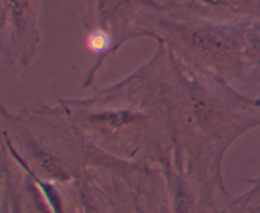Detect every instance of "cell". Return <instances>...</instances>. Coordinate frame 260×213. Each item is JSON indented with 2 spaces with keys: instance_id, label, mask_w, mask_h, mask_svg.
<instances>
[{
  "instance_id": "1",
  "label": "cell",
  "mask_w": 260,
  "mask_h": 213,
  "mask_svg": "<svg viewBox=\"0 0 260 213\" xmlns=\"http://www.w3.org/2000/svg\"><path fill=\"white\" fill-rule=\"evenodd\" d=\"M169 29H172L178 41L203 57L223 60L238 50V38L222 28L172 25Z\"/></svg>"
},
{
  "instance_id": "2",
  "label": "cell",
  "mask_w": 260,
  "mask_h": 213,
  "mask_svg": "<svg viewBox=\"0 0 260 213\" xmlns=\"http://www.w3.org/2000/svg\"><path fill=\"white\" fill-rule=\"evenodd\" d=\"M134 12V0H98V14L102 25H122Z\"/></svg>"
},
{
  "instance_id": "3",
  "label": "cell",
  "mask_w": 260,
  "mask_h": 213,
  "mask_svg": "<svg viewBox=\"0 0 260 213\" xmlns=\"http://www.w3.org/2000/svg\"><path fill=\"white\" fill-rule=\"evenodd\" d=\"M4 22L9 20L14 32L23 37L29 27L30 0H3Z\"/></svg>"
},
{
  "instance_id": "4",
  "label": "cell",
  "mask_w": 260,
  "mask_h": 213,
  "mask_svg": "<svg viewBox=\"0 0 260 213\" xmlns=\"http://www.w3.org/2000/svg\"><path fill=\"white\" fill-rule=\"evenodd\" d=\"M111 43V37H109L107 29H103V28H99V29L93 30L90 33L88 38V45L89 48L95 52H101V51H104Z\"/></svg>"
},
{
  "instance_id": "5",
  "label": "cell",
  "mask_w": 260,
  "mask_h": 213,
  "mask_svg": "<svg viewBox=\"0 0 260 213\" xmlns=\"http://www.w3.org/2000/svg\"><path fill=\"white\" fill-rule=\"evenodd\" d=\"M200 2L213 5H222V7L231 8L234 10L248 9V8L258 4V0H200Z\"/></svg>"
},
{
  "instance_id": "6",
  "label": "cell",
  "mask_w": 260,
  "mask_h": 213,
  "mask_svg": "<svg viewBox=\"0 0 260 213\" xmlns=\"http://www.w3.org/2000/svg\"><path fill=\"white\" fill-rule=\"evenodd\" d=\"M41 165H42V167L47 174L58 178V179L65 178V172H63V170L61 169L58 162L53 157L48 156V155H41Z\"/></svg>"
},
{
  "instance_id": "7",
  "label": "cell",
  "mask_w": 260,
  "mask_h": 213,
  "mask_svg": "<svg viewBox=\"0 0 260 213\" xmlns=\"http://www.w3.org/2000/svg\"><path fill=\"white\" fill-rule=\"evenodd\" d=\"M246 51H248V55L251 60L260 63V37L249 41Z\"/></svg>"
}]
</instances>
